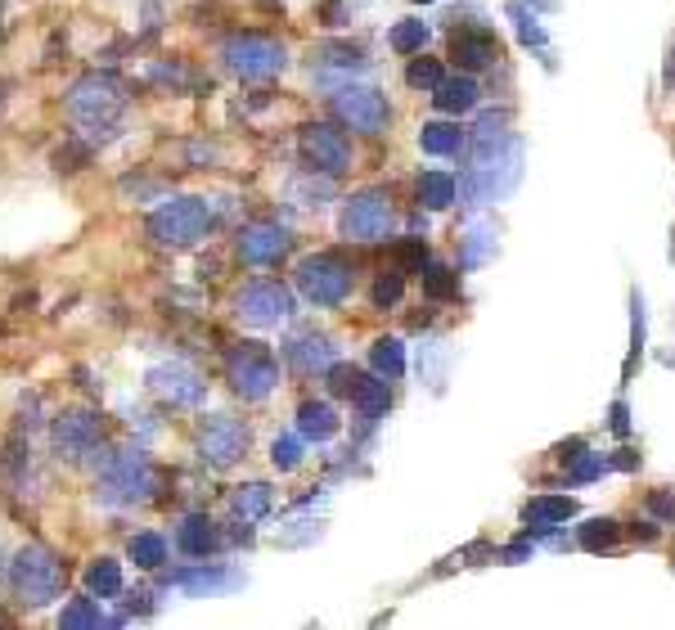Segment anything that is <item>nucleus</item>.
I'll return each mask as SVG.
<instances>
[{
  "mask_svg": "<svg viewBox=\"0 0 675 630\" xmlns=\"http://www.w3.org/2000/svg\"><path fill=\"white\" fill-rule=\"evenodd\" d=\"M243 450H248V432H243L239 419L216 414V419H207L203 432H198V455H203V464H212V468H230Z\"/></svg>",
  "mask_w": 675,
  "mask_h": 630,
  "instance_id": "f8f14e48",
  "label": "nucleus"
},
{
  "mask_svg": "<svg viewBox=\"0 0 675 630\" xmlns=\"http://www.w3.org/2000/svg\"><path fill=\"white\" fill-rule=\"evenodd\" d=\"M176 545L185 549V554H194V558H207L216 549V527L207 518H185V522H180Z\"/></svg>",
  "mask_w": 675,
  "mask_h": 630,
  "instance_id": "5701e85b",
  "label": "nucleus"
},
{
  "mask_svg": "<svg viewBox=\"0 0 675 630\" xmlns=\"http://www.w3.org/2000/svg\"><path fill=\"white\" fill-rule=\"evenodd\" d=\"M423 45H428V23H419V18H405V23L392 27V50L396 54H419Z\"/></svg>",
  "mask_w": 675,
  "mask_h": 630,
  "instance_id": "bb28decb",
  "label": "nucleus"
},
{
  "mask_svg": "<svg viewBox=\"0 0 675 630\" xmlns=\"http://www.w3.org/2000/svg\"><path fill=\"white\" fill-rule=\"evenodd\" d=\"M423 288H428V297H441V302H446V297L459 293V279L450 275L446 266H423Z\"/></svg>",
  "mask_w": 675,
  "mask_h": 630,
  "instance_id": "2f4dec72",
  "label": "nucleus"
},
{
  "mask_svg": "<svg viewBox=\"0 0 675 630\" xmlns=\"http://www.w3.org/2000/svg\"><path fill=\"white\" fill-rule=\"evenodd\" d=\"M401 261H410V266H423V261H428V248H423L419 239L401 243Z\"/></svg>",
  "mask_w": 675,
  "mask_h": 630,
  "instance_id": "a19ab883",
  "label": "nucleus"
},
{
  "mask_svg": "<svg viewBox=\"0 0 675 630\" xmlns=\"http://www.w3.org/2000/svg\"><path fill=\"white\" fill-rule=\"evenodd\" d=\"M450 54L459 59V68H491V63L500 59V41H495V32H486V27H464V32H455V41H450Z\"/></svg>",
  "mask_w": 675,
  "mask_h": 630,
  "instance_id": "a211bd4d",
  "label": "nucleus"
},
{
  "mask_svg": "<svg viewBox=\"0 0 675 630\" xmlns=\"http://www.w3.org/2000/svg\"><path fill=\"white\" fill-rule=\"evenodd\" d=\"M284 63H288L284 45L270 41V36H234V41L225 45V68L248 77V81L275 77V72H284Z\"/></svg>",
  "mask_w": 675,
  "mask_h": 630,
  "instance_id": "423d86ee",
  "label": "nucleus"
},
{
  "mask_svg": "<svg viewBox=\"0 0 675 630\" xmlns=\"http://www.w3.org/2000/svg\"><path fill=\"white\" fill-rule=\"evenodd\" d=\"M432 104H437L441 113H468V108L477 104V86H473L468 77H459V81H441L437 95H432Z\"/></svg>",
  "mask_w": 675,
  "mask_h": 630,
  "instance_id": "b1692460",
  "label": "nucleus"
},
{
  "mask_svg": "<svg viewBox=\"0 0 675 630\" xmlns=\"http://www.w3.org/2000/svg\"><path fill=\"white\" fill-rule=\"evenodd\" d=\"M288 360H293L302 374H315V369H329L333 365V347H329V338L302 333V338L288 342Z\"/></svg>",
  "mask_w": 675,
  "mask_h": 630,
  "instance_id": "aec40b11",
  "label": "nucleus"
},
{
  "mask_svg": "<svg viewBox=\"0 0 675 630\" xmlns=\"http://www.w3.org/2000/svg\"><path fill=\"white\" fill-rule=\"evenodd\" d=\"M369 360H374V369L383 378H401L405 374V347L396 338H378L374 342V356H369Z\"/></svg>",
  "mask_w": 675,
  "mask_h": 630,
  "instance_id": "a878e982",
  "label": "nucleus"
},
{
  "mask_svg": "<svg viewBox=\"0 0 675 630\" xmlns=\"http://www.w3.org/2000/svg\"><path fill=\"white\" fill-rule=\"evenodd\" d=\"M581 545L590 549V554H603V549L617 545V522L612 518H590L581 527Z\"/></svg>",
  "mask_w": 675,
  "mask_h": 630,
  "instance_id": "c85d7f7f",
  "label": "nucleus"
},
{
  "mask_svg": "<svg viewBox=\"0 0 675 630\" xmlns=\"http://www.w3.org/2000/svg\"><path fill=\"white\" fill-rule=\"evenodd\" d=\"M122 104H126V90H122V81H113V77H86V81H77L68 95V113L86 126H104Z\"/></svg>",
  "mask_w": 675,
  "mask_h": 630,
  "instance_id": "1a4fd4ad",
  "label": "nucleus"
},
{
  "mask_svg": "<svg viewBox=\"0 0 675 630\" xmlns=\"http://www.w3.org/2000/svg\"><path fill=\"white\" fill-rule=\"evenodd\" d=\"M302 158L311 162L315 171H324V176H338V171H347L351 167V144H347V135L342 131H333V126H324V122H311V126H302Z\"/></svg>",
  "mask_w": 675,
  "mask_h": 630,
  "instance_id": "9b49d317",
  "label": "nucleus"
},
{
  "mask_svg": "<svg viewBox=\"0 0 675 630\" xmlns=\"http://www.w3.org/2000/svg\"><path fill=\"white\" fill-rule=\"evenodd\" d=\"M149 387L171 405H198L203 401V392H207L203 378H198L189 365H158L149 374Z\"/></svg>",
  "mask_w": 675,
  "mask_h": 630,
  "instance_id": "4468645a",
  "label": "nucleus"
},
{
  "mask_svg": "<svg viewBox=\"0 0 675 630\" xmlns=\"http://www.w3.org/2000/svg\"><path fill=\"white\" fill-rule=\"evenodd\" d=\"M270 509V491L261 482H252V486H239V491H234V513H239V518H261V513Z\"/></svg>",
  "mask_w": 675,
  "mask_h": 630,
  "instance_id": "cd10ccee",
  "label": "nucleus"
},
{
  "mask_svg": "<svg viewBox=\"0 0 675 630\" xmlns=\"http://www.w3.org/2000/svg\"><path fill=\"white\" fill-rule=\"evenodd\" d=\"M414 194H419V203L428 207V212H441V207L455 203V180H450L446 171H423Z\"/></svg>",
  "mask_w": 675,
  "mask_h": 630,
  "instance_id": "4be33fe9",
  "label": "nucleus"
},
{
  "mask_svg": "<svg viewBox=\"0 0 675 630\" xmlns=\"http://www.w3.org/2000/svg\"><path fill=\"white\" fill-rule=\"evenodd\" d=\"M522 176V144L504 131H477V153L468 167V194L491 203L504 198Z\"/></svg>",
  "mask_w": 675,
  "mask_h": 630,
  "instance_id": "f257e3e1",
  "label": "nucleus"
},
{
  "mask_svg": "<svg viewBox=\"0 0 675 630\" xmlns=\"http://www.w3.org/2000/svg\"><path fill=\"white\" fill-rule=\"evenodd\" d=\"M648 509L662 513V518H671V513H675V500H671V495H653V500H648Z\"/></svg>",
  "mask_w": 675,
  "mask_h": 630,
  "instance_id": "79ce46f5",
  "label": "nucleus"
},
{
  "mask_svg": "<svg viewBox=\"0 0 675 630\" xmlns=\"http://www.w3.org/2000/svg\"><path fill=\"white\" fill-rule=\"evenodd\" d=\"M297 432H302L306 441H329L333 432H338V414L324 401H306L302 414H297Z\"/></svg>",
  "mask_w": 675,
  "mask_h": 630,
  "instance_id": "412c9836",
  "label": "nucleus"
},
{
  "mask_svg": "<svg viewBox=\"0 0 675 630\" xmlns=\"http://www.w3.org/2000/svg\"><path fill=\"white\" fill-rule=\"evenodd\" d=\"M396 225L392 198L383 189H360L347 207H342V234L356 243H383Z\"/></svg>",
  "mask_w": 675,
  "mask_h": 630,
  "instance_id": "20e7f679",
  "label": "nucleus"
},
{
  "mask_svg": "<svg viewBox=\"0 0 675 630\" xmlns=\"http://www.w3.org/2000/svg\"><path fill=\"white\" fill-rule=\"evenodd\" d=\"M567 464H572L576 482H590V477H599L603 468H608V459L603 455H567Z\"/></svg>",
  "mask_w": 675,
  "mask_h": 630,
  "instance_id": "c9c22d12",
  "label": "nucleus"
},
{
  "mask_svg": "<svg viewBox=\"0 0 675 630\" xmlns=\"http://www.w3.org/2000/svg\"><path fill=\"white\" fill-rule=\"evenodd\" d=\"M63 626H99V608L90 599H77L72 608H63Z\"/></svg>",
  "mask_w": 675,
  "mask_h": 630,
  "instance_id": "f704fd0d",
  "label": "nucleus"
},
{
  "mask_svg": "<svg viewBox=\"0 0 675 630\" xmlns=\"http://www.w3.org/2000/svg\"><path fill=\"white\" fill-rule=\"evenodd\" d=\"M513 23H518V36H522L527 45H545V27H540L522 5H513Z\"/></svg>",
  "mask_w": 675,
  "mask_h": 630,
  "instance_id": "e433bc0d",
  "label": "nucleus"
},
{
  "mask_svg": "<svg viewBox=\"0 0 675 630\" xmlns=\"http://www.w3.org/2000/svg\"><path fill=\"white\" fill-rule=\"evenodd\" d=\"M486 248H495V230L473 225V234H468V252H464V266H477V261L486 257Z\"/></svg>",
  "mask_w": 675,
  "mask_h": 630,
  "instance_id": "72a5a7b5",
  "label": "nucleus"
},
{
  "mask_svg": "<svg viewBox=\"0 0 675 630\" xmlns=\"http://www.w3.org/2000/svg\"><path fill=\"white\" fill-rule=\"evenodd\" d=\"M212 230V207L203 198H171L149 216V234L162 248H189Z\"/></svg>",
  "mask_w": 675,
  "mask_h": 630,
  "instance_id": "7ed1b4c3",
  "label": "nucleus"
},
{
  "mask_svg": "<svg viewBox=\"0 0 675 630\" xmlns=\"http://www.w3.org/2000/svg\"><path fill=\"white\" fill-rule=\"evenodd\" d=\"M86 581H90V590H95L99 599H113V594H122V567L108 563V558H104V563L90 567Z\"/></svg>",
  "mask_w": 675,
  "mask_h": 630,
  "instance_id": "7c9ffc66",
  "label": "nucleus"
},
{
  "mask_svg": "<svg viewBox=\"0 0 675 630\" xmlns=\"http://www.w3.org/2000/svg\"><path fill=\"white\" fill-rule=\"evenodd\" d=\"M104 486H108V500H149V491L158 486V473L149 468V459H140V455H122L113 468H108V477H104Z\"/></svg>",
  "mask_w": 675,
  "mask_h": 630,
  "instance_id": "ddd939ff",
  "label": "nucleus"
},
{
  "mask_svg": "<svg viewBox=\"0 0 675 630\" xmlns=\"http://www.w3.org/2000/svg\"><path fill=\"white\" fill-rule=\"evenodd\" d=\"M297 288L315 306H338L351 293V270L338 257H306L297 266Z\"/></svg>",
  "mask_w": 675,
  "mask_h": 630,
  "instance_id": "6e6552de",
  "label": "nucleus"
},
{
  "mask_svg": "<svg viewBox=\"0 0 675 630\" xmlns=\"http://www.w3.org/2000/svg\"><path fill=\"white\" fill-rule=\"evenodd\" d=\"M185 585L189 590H216V585H230V576L225 572H194V576H185Z\"/></svg>",
  "mask_w": 675,
  "mask_h": 630,
  "instance_id": "ea45409f",
  "label": "nucleus"
},
{
  "mask_svg": "<svg viewBox=\"0 0 675 630\" xmlns=\"http://www.w3.org/2000/svg\"><path fill=\"white\" fill-rule=\"evenodd\" d=\"M131 558H135V567H162L167 563V540L144 531V536L131 540Z\"/></svg>",
  "mask_w": 675,
  "mask_h": 630,
  "instance_id": "c756f323",
  "label": "nucleus"
},
{
  "mask_svg": "<svg viewBox=\"0 0 675 630\" xmlns=\"http://www.w3.org/2000/svg\"><path fill=\"white\" fill-rule=\"evenodd\" d=\"M333 113H338L342 126H351V131H360V135H383L387 122H392L387 99L378 95V90H369V86L338 90V95H333Z\"/></svg>",
  "mask_w": 675,
  "mask_h": 630,
  "instance_id": "0eeeda50",
  "label": "nucleus"
},
{
  "mask_svg": "<svg viewBox=\"0 0 675 630\" xmlns=\"http://www.w3.org/2000/svg\"><path fill=\"white\" fill-rule=\"evenodd\" d=\"M576 513V500H567V495H536V500L522 509V522H527L531 531H549L558 527V522H567Z\"/></svg>",
  "mask_w": 675,
  "mask_h": 630,
  "instance_id": "6ab92c4d",
  "label": "nucleus"
},
{
  "mask_svg": "<svg viewBox=\"0 0 675 630\" xmlns=\"http://www.w3.org/2000/svg\"><path fill=\"white\" fill-rule=\"evenodd\" d=\"M234 306H239V320L257 324V329H270V324H279V320L293 315V297H288V288L275 284V279H257V284H248Z\"/></svg>",
  "mask_w": 675,
  "mask_h": 630,
  "instance_id": "9d476101",
  "label": "nucleus"
},
{
  "mask_svg": "<svg viewBox=\"0 0 675 630\" xmlns=\"http://www.w3.org/2000/svg\"><path fill=\"white\" fill-rule=\"evenodd\" d=\"M401 302V275H383L374 284V306H396Z\"/></svg>",
  "mask_w": 675,
  "mask_h": 630,
  "instance_id": "58836bf2",
  "label": "nucleus"
},
{
  "mask_svg": "<svg viewBox=\"0 0 675 630\" xmlns=\"http://www.w3.org/2000/svg\"><path fill=\"white\" fill-rule=\"evenodd\" d=\"M270 459H275V468H297V459H302L297 437H279L275 446H270Z\"/></svg>",
  "mask_w": 675,
  "mask_h": 630,
  "instance_id": "4c0bfd02",
  "label": "nucleus"
},
{
  "mask_svg": "<svg viewBox=\"0 0 675 630\" xmlns=\"http://www.w3.org/2000/svg\"><path fill=\"white\" fill-rule=\"evenodd\" d=\"M419 144L423 153H437V158H446V153H459V144H464V131L450 122H428L419 131Z\"/></svg>",
  "mask_w": 675,
  "mask_h": 630,
  "instance_id": "393cba45",
  "label": "nucleus"
},
{
  "mask_svg": "<svg viewBox=\"0 0 675 630\" xmlns=\"http://www.w3.org/2000/svg\"><path fill=\"white\" fill-rule=\"evenodd\" d=\"M99 441V414H90V410H68V414H59L54 419V446L63 450V455H86L90 446Z\"/></svg>",
  "mask_w": 675,
  "mask_h": 630,
  "instance_id": "2eb2a0df",
  "label": "nucleus"
},
{
  "mask_svg": "<svg viewBox=\"0 0 675 630\" xmlns=\"http://www.w3.org/2000/svg\"><path fill=\"white\" fill-rule=\"evenodd\" d=\"M630 419H626V405H612V432H626Z\"/></svg>",
  "mask_w": 675,
  "mask_h": 630,
  "instance_id": "37998d69",
  "label": "nucleus"
},
{
  "mask_svg": "<svg viewBox=\"0 0 675 630\" xmlns=\"http://www.w3.org/2000/svg\"><path fill=\"white\" fill-rule=\"evenodd\" d=\"M405 81H410L414 90H437L441 86V63L437 59H414L410 68H405Z\"/></svg>",
  "mask_w": 675,
  "mask_h": 630,
  "instance_id": "473e14b6",
  "label": "nucleus"
},
{
  "mask_svg": "<svg viewBox=\"0 0 675 630\" xmlns=\"http://www.w3.org/2000/svg\"><path fill=\"white\" fill-rule=\"evenodd\" d=\"M63 585H68V563H63V558H54L50 549L27 545L23 554L14 558V590L23 594V603H32V608L59 599Z\"/></svg>",
  "mask_w": 675,
  "mask_h": 630,
  "instance_id": "f03ea898",
  "label": "nucleus"
},
{
  "mask_svg": "<svg viewBox=\"0 0 675 630\" xmlns=\"http://www.w3.org/2000/svg\"><path fill=\"white\" fill-rule=\"evenodd\" d=\"M333 392L356 401L365 414H383L387 410V383L369 374H356V369H333Z\"/></svg>",
  "mask_w": 675,
  "mask_h": 630,
  "instance_id": "dca6fc26",
  "label": "nucleus"
},
{
  "mask_svg": "<svg viewBox=\"0 0 675 630\" xmlns=\"http://www.w3.org/2000/svg\"><path fill=\"white\" fill-rule=\"evenodd\" d=\"M225 369H230L234 392L248 396V401H261V396H270V387L279 383L275 356H270L266 347H257V342H243V347H234L230 360H225Z\"/></svg>",
  "mask_w": 675,
  "mask_h": 630,
  "instance_id": "39448f33",
  "label": "nucleus"
},
{
  "mask_svg": "<svg viewBox=\"0 0 675 630\" xmlns=\"http://www.w3.org/2000/svg\"><path fill=\"white\" fill-rule=\"evenodd\" d=\"M288 252V234L279 230V225H248V230L239 234V257L248 261V266H270V261H279Z\"/></svg>",
  "mask_w": 675,
  "mask_h": 630,
  "instance_id": "f3484780",
  "label": "nucleus"
}]
</instances>
